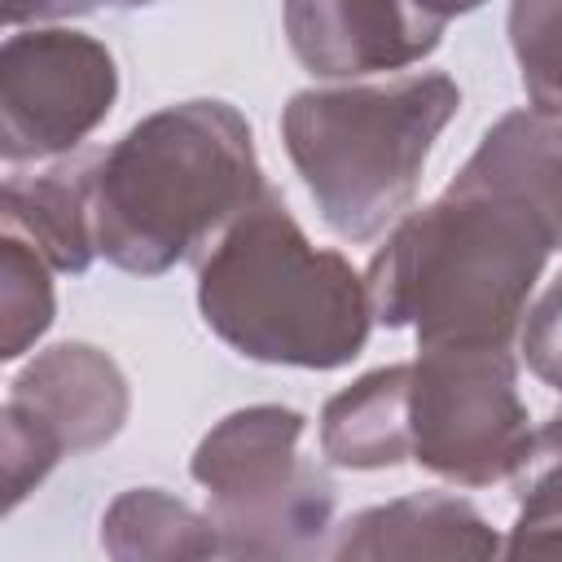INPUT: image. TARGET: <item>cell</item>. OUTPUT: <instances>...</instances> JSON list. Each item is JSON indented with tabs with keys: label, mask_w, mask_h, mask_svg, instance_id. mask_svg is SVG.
<instances>
[{
	"label": "cell",
	"mask_w": 562,
	"mask_h": 562,
	"mask_svg": "<svg viewBox=\"0 0 562 562\" xmlns=\"http://www.w3.org/2000/svg\"><path fill=\"white\" fill-rule=\"evenodd\" d=\"M553 250H562V224L544 202L457 171L443 198L391 228L364 285L386 329H417V351H509Z\"/></svg>",
	"instance_id": "obj_1"
},
{
	"label": "cell",
	"mask_w": 562,
	"mask_h": 562,
	"mask_svg": "<svg viewBox=\"0 0 562 562\" xmlns=\"http://www.w3.org/2000/svg\"><path fill=\"white\" fill-rule=\"evenodd\" d=\"M263 193L241 110L211 97L162 105L97 158V255L158 277L206 255Z\"/></svg>",
	"instance_id": "obj_2"
},
{
	"label": "cell",
	"mask_w": 562,
	"mask_h": 562,
	"mask_svg": "<svg viewBox=\"0 0 562 562\" xmlns=\"http://www.w3.org/2000/svg\"><path fill=\"white\" fill-rule=\"evenodd\" d=\"M198 307L237 356L294 369L351 364L373 325L364 277L312 246L272 189L198 259Z\"/></svg>",
	"instance_id": "obj_3"
},
{
	"label": "cell",
	"mask_w": 562,
	"mask_h": 562,
	"mask_svg": "<svg viewBox=\"0 0 562 562\" xmlns=\"http://www.w3.org/2000/svg\"><path fill=\"white\" fill-rule=\"evenodd\" d=\"M457 110L461 88L443 70L303 88L281 110V140L321 220L342 241H373L408 215L430 145Z\"/></svg>",
	"instance_id": "obj_4"
},
{
	"label": "cell",
	"mask_w": 562,
	"mask_h": 562,
	"mask_svg": "<svg viewBox=\"0 0 562 562\" xmlns=\"http://www.w3.org/2000/svg\"><path fill=\"white\" fill-rule=\"evenodd\" d=\"M303 413L255 404L228 413L193 452L220 540L272 562L307 558L334 531V483L299 452Z\"/></svg>",
	"instance_id": "obj_5"
},
{
	"label": "cell",
	"mask_w": 562,
	"mask_h": 562,
	"mask_svg": "<svg viewBox=\"0 0 562 562\" xmlns=\"http://www.w3.org/2000/svg\"><path fill=\"white\" fill-rule=\"evenodd\" d=\"M531 417L505 347H435L408 364V461L457 487L514 483L531 461Z\"/></svg>",
	"instance_id": "obj_6"
},
{
	"label": "cell",
	"mask_w": 562,
	"mask_h": 562,
	"mask_svg": "<svg viewBox=\"0 0 562 562\" xmlns=\"http://www.w3.org/2000/svg\"><path fill=\"white\" fill-rule=\"evenodd\" d=\"M119 97V70L101 40L66 26L18 31L0 48V154L40 162L83 145Z\"/></svg>",
	"instance_id": "obj_7"
},
{
	"label": "cell",
	"mask_w": 562,
	"mask_h": 562,
	"mask_svg": "<svg viewBox=\"0 0 562 562\" xmlns=\"http://www.w3.org/2000/svg\"><path fill=\"white\" fill-rule=\"evenodd\" d=\"M281 18L294 57L321 79L404 70L430 57L452 22L448 9L360 0H294Z\"/></svg>",
	"instance_id": "obj_8"
},
{
	"label": "cell",
	"mask_w": 562,
	"mask_h": 562,
	"mask_svg": "<svg viewBox=\"0 0 562 562\" xmlns=\"http://www.w3.org/2000/svg\"><path fill=\"white\" fill-rule=\"evenodd\" d=\"M48 426L61 448L88 452L119 435L127 417V386L114 360L88 342H61L35 356L9 386V400Z\"/></svg>",
	"instance_id": "obj_9"
},
{
	"label": "cell",
	"mask_w": 562,
	"mask_h": 562,
	"mask_svg": "<svg viewBox=\"0 0 562 562\" xmlns=\"http://www.w3.org/2000/svg\"><path fill=\"white\" fill-rule=\"evenodd\" d=\"M97 158L70 154L44 171H13L4 180V233L22 237L57 272H83L97 255Z\"/></svg>",
	"instance_id": "obj_10"
},
{
	"label": "cell",
	"mask_w": 562,
	"mask_h": 562,
	"mask_svg": "<svg viewBox=\"0 0 562 562\" xmlns=\"http://www.w3.org/2000/svg\"><path fill=\"white\" fill-rule=\"evenodd\" d=\"M347 531L364 562H501L492 522L452 492H413L360 509Z\"/></svg>",
	"instance_id": "obj_11"
},
{
	"label": "cell",
	"mask_w": 562,
	"mask_h": 562,
	"mask_svg": "<svg viewBox=\"0 0 562 562\" xmlns=\"http://www.w3.org/2000/svg\"><path fill=\"white\" fill-rule=\"evenodd\" d=\"M321 452L347 470L408 461V364L373 369L321 413Z\"/></svg>",
	"instance_id": "obj_12"
},
{
	"label": "cell",
	"mask_w": 562,
	"mask_h": 562,
	"mask_svg": "<svg viewBox=\"0 0 562 562\" xmlns=\"http://www.w3.org/2000/svg\"><path fill=\"white\" fill-rule=\"evenodd\" d=\"M101 544L110 562H211L220 531L162 487H132L105 509Z\"/></svg>",
	"instance_id": "obj_13"
},
{
	"label": "cell",
	"mask_w": 562,
	"mask_h": 562,
	"mask_svg": "<svg viewBox=\"0 0 562 562\" xmlns=\"http://www.w3.org/2000/svg\"><path fill=\"white\" fill-rule=\"evenodd\" d=\"M53 325V281L48 263L13 233L0 241V356L18 360Z\"/></svg>",
	"instance_id": "obj_14"
},
{
	"label": "cell",
	"mask_w": 562,
	"mask_h": 562,
	"mask_svg": "<svg viewBox=\"0 0 562 562\" xmlns=\"http://www.w3.org/2000/svg\"><path fill=\"white\" fill-rule=\"evenodd\" d=\"M509 44L531 110L562 123V0H518L509 9Z\"/></svg>",
	"instance_id": "obj_15"
},
{
	"label": "cell",
	"mask_w": 562,
	"mask_h": 562,
	"mask_svg": "<svg viewBox=\"0 0 562 562\" xmlns=\"http://www.w3.org/2000/svg\"><path fill=\"white\" fill-rule=\"evenodd\" d=\"M518 518L501 562H562V474H518Z\"/></svg>",
	"instance_id": "obj_16"
},
{
	"label": "cell",
	"mask_w": 562,
	"mask_h": 562,
	"mask_svg": "<svg viewBox=\"0 0 562 562\" xmlns=\"http://www.w3.org/2000/svg\"><path fill=\"white\" fill-rule=\"evenodd\" d=\"M61 452L66 448L48 426H40L18 404H4V492H9V509L35 483H44V474L61 461Z\"/></svg>",
	"instance_id": "obj_17"
},
{
	"label": "cell",
	"mask_w": 562,
	"mask_h": 562,
	"mask_svg": "<svg viewBox=\"0 0 562 562\" xmlns=\"http://www.w3.org/2000/svg\"><path fill=\"white\" fill-rule=\"evenodd\" d=\"M522 356L540 382L562 391V277L540 294L522 321Z\"/></svg>",
	"instance_id": "obj_18"
},
{
	"label": "cell",
	"mask_w": 562,
	"mask_h": 562,
	"mask_svg": "<svg viewBox=\"0 0 562 562\" xmlns=\"http://www.w3.org/2000/svg\"><path fill=\"white\" fill-rule=\"evenodd\" d=\"M531 470H540V474H562V408H553L549 422L536 430L531 461H527L522 474H531Z\"/></svg>",
	"instance_id": "obj_19"
}]
</instances>
